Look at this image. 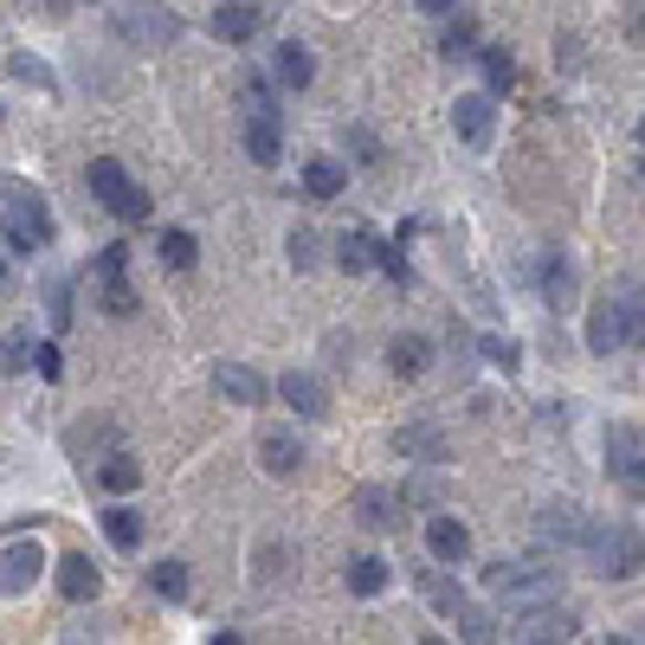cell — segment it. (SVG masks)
<instances>
[{"mask_svg": "<svg viewBox=\"0 0 645 645\" xmlns=\"http://www.w3.org/2000/svg\"><path fill=\"white\" fill-rule=\"evenodd\" d=\"M0 232H7L13 252H39V246L52 239V207H45V194L27 188L20 175H0Z\"/></svg>", "mask_w": 645, "mask_h": 645, "instance_id": "6da1fadb", "label": "cell"}, {"mask_svg": "<svg viewBox=\"0 0 645 645\" xmlns=\"http://www.w3.org/2000/svg\"><path fill=\"white\" fill-rule=\"evenodd\" d=\"M587 562H594V574H607V581H633L645 569V530L639 523H594Z\"/></svg>", "mask_w": 645, "mask_h": 645, "instance_id": "7a4b0ae2", "label": "cell"}, {"mask_svg": "<svg viewBox=\"0 0 645 645\" xmlns=\"http://www.w3.org/2000/svg\"><path fill=\"white\" fill-rule=\"evenodd\" d=\"M84 181H91V194L111 207L116 220H149V188H143V181H136V175H129L116 155H97Z\"/></svg>", "mask_w": 645, "mask_h": 645, "instance_id": "3957f363", "label": "cell"}, {"mask_svg": "<svg viewBox=\"0 0 645 645\" xmlns=\"http://www.w3.org/2000/svg\"><path fill=\"white\" fill-rule=\"evenodd\" d=\"M246 91H252V111H246V155H252L259 168H278V155H284V123H278V111H271V97H266V77H252Z\"/></svg>", "mask_w": 645, "mask_h": 645, "instance_id": "277c9868", "label": "cell"}, {"mask_svg": "<svg viewBox=\"0 0 645 645\" xmlns=\"http://www.w3.org/2000/svg\"><path fill=\"white\" fill-rule=\"evenodd\" d=\"M485 581H491L497 601H530V607H549V594H555V574L542 562H491Z\"/></svg>", "mask_w": 645, "mask_h": 645, "instance_id": "5b68a950", "label": "cell"}, {"mask_svg": "<svg viewBox=\"0 0 645 645\" xmlns=\"http://www.w3.org/2000/svg\"><path fill=\"white\" fill-rule=\"evenodd\" d=\"M601 304H607V316H613L620 348H639V342H645V284H639V278H613Z\"/></svg>", "mask_w": 645, "mask_h": 645, "instance_id": "8992f818", "label": "cell"}, {"mask_svg": "<svg viewBox=\"0 0 645 645\" xmlns=\"http://www.w3.org/2000/svg\"><path fill=\"white\" fill-rule=\"evenodd\" d=\"M39 574H45V549H39L33 535L7 542V549H0V601H20Z\"/></svg>", "mask_w": 645, "mask_h": 645, "instance_id": "52a82bcc", "label": "cell"}, {"mask_svg": "<svg viewBox=\"0 0 645 645\" xmlns=\"http://www.w3.org/2000/svg\"><path fill=\"white\" fill-rule=\"evenodd\" d=\"M116 33L129 39V45H168V39L181 33V20L168 7H116Z\"/></svg>", "mask_w": 645, "mask_h": 645, "instance_id": "ba28073f", "label": "cell"}, {"mask_svg": "<svg viewBox=\"0 0 645 645\" xmlns=\"http://www.w3.org/2000/svg\"><path fill=\"white\" fill-rule=\"evenodd\" d=\"M452 129H458V143H471V149H491V136H497V104L485 97V91H465V97H452Z\"/></svg>", "mask_w": 645, "mask_h": 645, "instance_id": "9c48e42d", "label": "cell"}, {"mask_svg": "<svg viewBox=\"0 0 645 645\" xmlns=\"http://www.w3.org/2000/svg\"><path fill=\"white\" fill-rule=\"evenodd\" d=\"M394 452L414 458V465H446V458H452V439H446L433 419H407V426L394 433Z\"/></svg>", "mask_w": 645, "mask_h": 645, "instance_id": "30bf717a", "label": "cell"}, {"mask_svg": "<svg viewBox=\"0 0 645 645\" xmlns=\"http://www.w3.org/2000/svg\"><path fill=\"white\" fill-rule=\"evenodd\" d=\"M535 535H542V542H562V549H574V542L587 549L594 523H587L574 503H542V510H535Z\"/></svg>", "mask_w": 645, "mask_h": 645, "instance_id": "8fae6325", "label": "cell"}, {"mask_svg": "<svg viewBox=\"0 0 645 645\" xmlns=\"http://www.w3.org/2000/svg\"><path fill=\"white\" fill-rule=\"evenodd\" d=\"M207 27H214V39H227V45H246V39L266 33V7L227 0V7H214V13H207Z\"/></svg>", "mask_w": 645, "mask_h": 645, "instance_id": "7c38bea8", "label": "cell"}, {"mask_svg": "<svg viewBox=\"0 0 645 645\" xmlns=\"http://www.w3.org/2000/svg\"><path fill=\"white\" fill-rule=\"evenodd\" d=\"M214 387H220V400H232V407H259L271 394V381L259 368H246V362H220L214 368Z\"/></svg>", "mask_w": 645, "mask_h": 645, "instance_id": "4fadbf2b", "label": "cell"}, {"mask_svg": "<svg viewBox=\"0 0 645 645\" xmlns=\"http://www.w3.org/2000/svg\"><path fill=\"white\" fill-rule=\"evenodd\" d=\"M59 594H65V601H97V594H104V569H97L84 549L59 555Z\"/></svg>", "mask_w": 645, "mask_h": 645, "instance_id": "5bb4252c", "label": "cell"}, {"mask_svg": "<svg viewBox=\"0 0 645 645\" xmlns=\"http://www.w3.org/2000/svg\"><path fill=\"white\" fill-rule=\"evenodd\" d=\"M278 394H284V407H291L298 419H323L330 414V387H323L316 375H304V368H291V375L278 381Z\"/></svg>", "mask_w": 645, "mask_h": 645, "instance_id": "9a60e30c", "label": "cell"}, {"mask_svg": "<svg viewBox=\"0 0 645 645\" xmlns=\"http://www.w3.org/2000/svg\"><path fill=\"white\" fill-rule=\"evenodd\" d=\"M348 510L362 517V530H394V523H400V491H387V485H362V491L348 497Z\"/></svg>", "mask_w": 645, "mask_h": 645, "instance_id": "2e32d148", "label": "cell"}, {"mask_svg": "<svg viewBox=\"0 0 645 645\" xmlns=\"http://www.w3.org/2000/svg\"><path fill=\"white\" fill-rule=\"evenodd\" d=\"M271 77H278L284 91H304L310 77H316V59H310L304 39H278V52H271Z\"/></svg>", "mask_w": 645, "mask_h": 645, "instance_id": "e0dca14e", "label": "cell"}, {"mask_svg": "<svg viewBox=\"0 0 645 645\" xmlns=\"http://www.w3.org/2000/svg\"><path fill=\"white\" fill-rule=\"evenodd\" d=\"M259 458H266L271 478H298V465H304V439H298L291 426H271L266 439H259Z\"/></svg>", "mask_w": 645, "mask_h": 645, "instance_id": "ac0fdd59", "label": "cell"}, {"mask_svg": "<svg viewBox=\"0 0 645 645\" xmlns=\"http://www.w3.org/2000/svg\"><path fill=\"white\" fill-rule=\"evenodd\" d=\"M426 549H433V562L458 569V562L471 555V530H465L458 517H433V523H426Z\"/></svg>", "mask_w": 645, "mask_h": 645, "instance_id": "d6986e66", "label": "cell"}, {"mask_svg": "<svg viewBox=\"0 0 645 645\" xmlns=\"http://www.w3.org/2000/svg\"><path fill=\"white\" fill-rule=\"evenodd\" d=\"M645 465V439H639V426H607V478H633Z\"/></svg>", "mask_w": 645, "mask_h": 645, "instance_id": "ffe728a7", "label": "cell"}, {"mask_svg": "<svg viewBox=\"0 0 645 645\" xmlns=\"http://www.w3.org/2000/svg\"><path fill=\"white\" fill-rule=\"evenodd\" d=\"M523 639H535V645H562V639H574V613L569 607H530L523 620Z\"/></svg>", "mask_w": 645, "mask_h": 645, "instance_id": "44dd1931", "label": "cell"}, {"mask_svg": "<svg viewBox=\"0 0 645 645\" xmlns=\"http://www.w3.org/2000/svg\"><path fill=\"white\" fill-rule=\"evenodd\" d=\"M342 188H348V162H336V155H310L304 162V194L310 200H336Z\"/></svg>", "mask_w": 645, "mask_h": 645, "instance_id": "7402d4cb", "label": "cell"}, {"mask_svg": "<svg viewBox=\"0 0 645 645\" xmlns=\"http://www.w3.org/2000/svg\"><path fill=\"white\" fill-rule=\"evenodd\" d=\"M535 291H542V304L549 310H569L574 304V266L555 252V259H542V271H535Z\"/></svg>", "mask_w": 645, "mask_h": 645, "instance_id": "603a6c76", "label": "cell"}, {"mask_svg": "<svg viewBox=\"0 0 645 645\" xmlns=\"http://www.w3.org/2000/svg\"><path fill=\"white\" fill-rule=\"evenodd\" d=\"M387 368H394L400 381H419L426 368H433V342L426 336H394L387 342Z\"/></svg>", "mask_w": 645, "mask_h": 645, "instance_id": "cb8c5ba5", "label": "cell"}, {"mask_svg": "<svg viewBox=\"0 0 645 645\" xmlns=\"http://www.w3.org/2000/svg\"><path fill=\"white\" fill-rule=\"evenodd\" d=\"M342 581H348V594H355V601H375L381 587L394 581V569H387L381 555H355V562H348V574H342Z\"/></svg>", "mask_w": 645, "mask_h": 645, "instance_id": "d4e9b609", "label": "cell"}, {"mask_svg": "<svg viewBox=\"0 0 645 645\" xmlns=\"http://www.w3.org/2000/svg\"><path fill=\"white\" fill-rule=\"evenodd\" d=\"M155 259H162L168 271H194V266H200V246H194L188 227H168L162 239H155Z\"/></svg>", "mask_w": 645, "mask_h": 645, "instance_id": "484cf974", "label": "cell"}, {"mask_svg": "<svg viewBox=\"0 0 645 645\" xmlns=\"http://www.w3.org/2000/svg\"><path fill=\"white\" fill-rule=\"evenodd\" d=\"M97 485H104L111 497H129V491H143V471H136V458L111 452L104 465H97Z\"/></svg>", "mask_w": 645, "mask_h": 645, "instance_id": "4316f807", "label": "cell"}, {"mask_svg": "<svg viewBox=\"0 0 645 645\" xmlns=\"http://www.w3.org/2000/svg\"><path fill=\"white\" fill-rule=\"evenodd\" d=\"M149 587L162 594V601H188V594H194L188 562H175V555H168V562H155V569H149Z\"/></svg>", "mask_w": 645, "mask_h": 645, "instance_id": "83f0119b", "label": "cell"}, {"mask_svg": "<svg viewBox=\"0 0 645 645\" xmlns=\"http://www.w3.org/2000/svg\"><path fill=\"white\" fill-rule=\"evenodd\" d=\"M381 252H387V246H381L375 232H342V246H336V259L348 271H368V266H381Z\"/></svg>", "mask_w": 645, "mask_h": 645, "instance_id": "f1b7e54d", "label": "cell"}, {"mask_svg": "<svg viewBox=\"0 0 645 645\" xmlns=\"http://www.w3.org/2000/svg\"><path fill=\"white\" fill-rule=\"evenodd\" d=\"M104 535H111L116 549H136V542H143V510L111 503V510H104Z\"/></svg>", "mask_w": 645, "mask_h": 645, "instance_id": "f546056e", "label": "cell"}, {"mask_svg": "<svg viewBox=\"0 0 645 645\" xmlns=\"http://www.w3.org/2000/svg\"><path fill=\"white\" fill-rule=\"evenodd\" d=\"M439 52H446V59H471V52H485V45H478V20H471V13H452V27H446V39H439Z\"/></svg>", "mask_w": 645, "mask_h": 645, "instance_id": "4dcf8cb0", "label": "cell"}, {"mask_svg": "<svg viewBox=\"0 0 645 645\" xmlns=\"http://www.w3.org/2000/svg\"><path fill=\"white\" fill-rule=\"evenodd\" d=\"M478 72H485L491 91H510V84H517V59H510L503 45H485V52H478Z\"/></svg>", "mask_w": 645, "mask_h": 645, "instance_id": "1f68e13d", "label": "cell"}, {"mask_svg": "<svg viewBox=\"0 0 645 645\" xmlns=\"http://www.w3.org/2000/svg\"><path fill=\"white\" fill-rule=\"evenodd\" d=\"M97 304H104V316H136L143 298H136V284H129V278H111V284H97Z\"/></svg>", "mask_w": 645, "mask_h": 645, "instance_id": "d6a6232c", "label": "cell"}, {"mask_svg": "<svg viewBox=\"0 0 645 645\" xmlns=\"http://www.w3.org/2000/svg\"><path fill=\"white\" fill-rule=\"evenodd\" d=\"M458 633H465V645H497V613L491 607H465L458 613Z\"/></svg>", "mask_w": 645, "mask_h": 645, "instance_id": "836d02e7", "label": "cell"}, {"mask_svg": "<svg viewBox=\"0 0 645 645\" xmlns=\"http://www.w3.org/2000/svg\"><path fill=\"white\" fill-rule=\"evenodd\" d=\"M7 65H13V77H20V84H39V91H52V84H59V77H52V65H45V59H33V52H13Z\"/></svg>", "mask_w": 645, "mask_h": 645, "instance_id": "e575fe53", "label": "cell"}, {"mask_svg": "<svg viewBox=\"0 0 645 645\" xmlns=\"http://www.w3.org/2000/svg\"><path fill=\"white\" fill-rule=\"evenodd\" d=\"M33 375L39 381H65V348L45 336V342H33Z\"/></svg>", "mask_w": 645, "mask_h": 645, "instance_id": "d590c367", "label": "cell"}, {"mask_svg": "<svg viewBox=\"0 0 645 645\" xmlns=\"http://www.w3.org/2000/svg\"><path fill=\"white\" fill-rule=\"evenodd\" d=\"M291 266H298V271H316V266H323V239H316L310 227L291 232Z\"/></svg>", "mask_w": 645, "mask_h": 645, "instance_id": "8d00e7d4", "label": "cell"}, {"mask_svg": "<svg viewBox=\"0 0 645 645\" xmlns=\"http://www.w3.org/2000/svg\"><path fill=\"white\" fill-rule=\"evenodd\" d=\"M587 348H594V355H613V348H620V336H613V316H607V304H594V316H587Z\"/></svg>", "mask_w": 645, "mask_h": 645, "instance_id": "74e56055", "label": "cell"}, {"mask_svg": "<svg viewBox=\"0 0 645 645\" xmlns=\"http://www.w3.org/2000/svg\"><path fill=\"white\" fill-rule=\"evenodd\" d=\"M426 601H433L439 613H452V620H458L465 607H471V601H465L458 587H446V574H426Z\"/></svg>", "mask_w": 645, "mask_h": 645, "instance_id": "f35d334b", "label": "cell"}, {"mask_svg": "<svg viewBox=\"0 0 645 645\" xmlns=\"http://www.w3.org/2000/svg\"><path fill=\"white\" fill-rule=\"evenodd\" d=\"M45 310H52V330H72V284L65 278L45 284Z\"/></svg>", "mask_w": 645, "mask_h": 645, "instance_id": "ab89813d", "label": "cell"}, {"mask_svg": "<svg viewBox=\"0 0 645 645\" xmlns=\"http://www.w3.org/2000/svg\"><path fill=\"white\" fill-rule=\"evenodd\" d=\"M485 355H491L503 375H517V368H523V348H517L510 336H485Z\"/></svg>", "mask_w": 645, "mask_h": 645, "instance_id": "60d3db41", "label": "cell"}, {"mask_svg": "<svg viewBox=\"0 0 645 645\" xmlns=\"http://www.w3.org/2000/svg\"><path fill=\"white\" fill-rule=\"evenodd\" d=\"M123 266H129V246H123V239H116V246H104V252H97V284H111V278H123Z\"/></svg>", "mask_w": 645, "mask_h": 645, "instance_id": "b9f144b4", "label": "cell"}, {"mask_svg": "<svg viewBox=\"0 0 645 645\" xmlns=\"http://www.w3.org/2000/svg\"><path fill=\"white\" fill-rule=\"evenodd\" d=\"M381 271H387V278H394V284H407V278H414V266H407V259H400V246H387V252H381Z\"/></svg>", "mask_w": 645, "mask_h": 645, "instance_id": "7bdbcfd3", "label": "cell"}, {"mask_svg": "<svg viewBox=\"0 0 645 645\" xmlns=\"http://www.w3.org/2000/svg\"><path fill=\"white\" fill-rule=\"evenodd\" d=\"M620 491H626V497H645V465L633 471V478H626V485H620Z\"/></svg>", "mask_w": 645, "mask_h": 645, "instance_id": "ee69618b", "label": "cell"}, {"mask_svg": "<svg viewBox=\"0 0 645 645\" xmlns=\"http://www.w3.org/2000/svg\"><path fill=\"white\" fill-rule=\"evenodd\" d=\"M0 291H13V266L7 259H0Z\"/></svg>", "mask_w": 645, "mask_h": 645, "instance_id": "f6af8a7d", "label": "cell"}, {"mask_svg": "<svg viewBox=\"0 0 645 645\" xmlns=\"http://www.w3.org/2000/svg\"><path fill=\"white\" fill-rule=\"evenodd\" d=\"M214 645H246V633H220V639H214Z\"/></svg>", "mask_w": 645, "mask_h": 645, "instance_id": "bcb514c9", "label": "cell"}, {"mask_svg": "<svg viewBox=\"0 0 645 645\" xmlns=\"http://www.w3.org/2000/svg\"><path fill=\"white\" fill-rule=\"evenodd\" d=\"M639 149H645V116H639Z\"/></svg>", "mask_w": 645, "mask_h": 645, "instance_id": "7dc6e473", "label": "cell"}, {"mask_svg": "<svg viewBox=\"0 0 645 645\" xmlns=\"http://www.w3.org/2000/svg\"><path fill=\"white\" fill-rule=\"evenodd\" d=\"M426 645H446V639H426Z\"/></svg>", "mask_w": 645, "mask_h": 645, "instance_id": "c3c4849f", "label": "cell"}, {"mask_svg": "<svg viewBox=\"0 0 645 645\" xmlns=\"http://www.w3.org/2000/svg\"><path fill=\"white\" fill-rule=\"evenodd\" d=\"M639 175H645V168H639Z\"/></svg>", "mask_w": 645, "mask_h": 645, "instance_id": "681fc988", "label": "cell"}]
</instances>
